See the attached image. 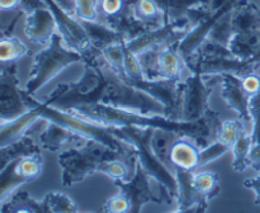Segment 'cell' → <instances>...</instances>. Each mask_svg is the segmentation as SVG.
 <instances>
[{"mask_svg": "<svg viewBox=\"0 0 260 213\" xmlns=\"http://www.w3.org/2000/svg\"><path fill=\"white\" fill-rule=\"evenodd\" d=\"M231 151L230 147L228 145L222 144L218 139H215V142H211L207 146L202 147L200 152V167L205 166V165L210 164V162L215 161L218 157L225 155L226 152Z\"/></svg>", "mask_w": 260, "mask_h": 213, "instance_id": "d590c367", "label": "cell"}, {"mask_svg": "<svg viewBox=\"0 0 260 213\" xmlns=\"http://www.w3.org/2000/svg\"><path fill=\"white\" fill-rule=\"evenodd\" d=\"M161 9L164 23L184 18L188 10L193 7L208 4L212 0H154Z\"/></svg>", "mask_w": 260, "mask_h": 213, "instance_id": "d4e9b609", "label": "cell"}, {"mask_svg": "<svg viewBox=\"0 0 260 213\" xmlns=\"http://www.w3.org/2000/svg\"><path fill=\"white\" fill-rule=\"evenodd\" d=\"M260 33L253 34H233L229 42V50L239 60H251L258 52Z\"/></svg>", "mask_w": 260, "mask_h": 213, "instance_id": "cb8c5ba5", "label": "cell"}, {"mask_svg": "<svg viewBox=\"0 0 260 213\" xmlns=\"http://www.w3.org/2000/svg\"><path fill=\"white\" fill-rule=\"evenodd\" d=\"M248 189H251L255 193V204H260V175L255 178H250V179H246L244 182Z\"/></svg>", "mask_w": 260, "mask_h": 213, "instance_id": "60d3db41", "label": "cell"}, {"mask_svg": "<svg viewBox=\"0 0 260 213\" xmlns=\"http://www.w3.org/2000/svg\"><path fill=\"white\" fill-rule=\"evenodd\" d=\"M202 147L193 138L179 136L170 145L168 164L173 169L180 167L188 171H196L200 167V152Z\"/></svg>", "mask_w": 260, "mask_h": 213, "instance_id": "2e32d148", "label": "cell"}, {"mask_svg": "<svg viewBox=\"0 0 260 213\" xmlns=\"http://www.w3.org/2000/svg\"><path fill=\"white\" fill-rule=\"evenodd\" d=\"M45 7H47V4L43 0H20L19 10L25 14H29V13L35 12L36 9Z\"/></svg>", "mask_w": 260, "mask_h": 213, "instance_id": "ab89813d", "label": "cell"}, {"mask_svg": "<svg viewBox=\"0 0 260 213\" xmlns=\"http://www.w3.org/2000/svg\"><path fill=\"white\" fill-rule=\"evenodd\" d=\"M55 17L57 30L63 38L66 46L78 51L81 55L91 48L90 38L84 28L83 23L74 15L69 14L65 9L56 3V0H43Z\"/></svg>", "mask_w": 260, "mask_h": 213, "instance_id": "7c38bea8", "label": "cell"}, {"mask_svg": "<svg viewBox=\"0 0 260 213\" xmlns=\"http://www.w3.org/2000/svg\"><path fill=\"white\" fill-rule=\"evenodd\" d=\"M83 76L75 83L62 84V93L50 105L66 111L79 105L104 104L144 114L169 117L161 101L126 83L104 60L101 51L91 47L83 53Z\"/></svg>", "mask_w": 260, "mask_h": 213, "instance_id": "6da1fadb", "label": "cell"}, {"mask_svg": "<svg viewBox=\"0 0 260 213\" xmlns=\"http://www.w3.org/2000/svg\"><path fill=\"white\" fill-rule=\"evenodd\" d=\"M136 160V154L117 151L93 139L81 146L70 147L58 156L63 187L83 182L94 172H101L113 180H128L135 172Z\"/></svg>", "mask_w": 260, "mask_h": 213, "instance_id": "3957f363", "label": "cell"}, {"mask_svg": "<svg viewBox=\"0 0 260 213\" xmlns=\"http://www.w3.org/2000/svg\"><path fill=\"white\" fill-rule=\"evenodd\" d=\"M251 60H253V61H255V62L260 63V46H259V48H258V52H256V55L254 56V57L251 58Z\"/></svg>", "mask_w": 260, "mask_h": 213, "instance_id": "ee69618b", "label": "cell"}, {"mask_svg": "<svg viewBox=\"0 0 260 213\" xmlns=\"http://www.w3.org/2000/svg\"><path fill=\"white\" fill-rule=\"evenodd\" d=\"M80 22L83 23L84 28H85L86 33L90 38L91 47L101 51V52L108 46L126 41L118 32H116L113 28L107 25L104 22H99V20L98 22H84V20H80Z\"/></svg>", "mask_w": 260, "mask_h": 213, "instance_id": "7402d4cb", "label": "cell"}, {"mask_svg": "<svg viewBox=\"0 0 260 213\" xmlns=\"http://www.w3.org/2000/svg\"><path fill=\"white\" fill-rule=\"evenodd\" d=\"M123 5L124 0H101V10L104 17L118 13L123 8Z\"/></svg>", "mask_w": 260, "mask_h": 213, "instance_id": "f35d334b", "label": "cell"}, {"mask_svg": "<svg viewBox=\"0 0 260 213\" xmlns=\"http://www.w3.org/2000/svg\"><path fill=\"white\" fill-rule=\"evenodd\" d=\"M38 104L32 95L19 88L17 63H3L0 74V119L12 121Z\"/></svg>", "mask_w": 260, "mask_h": 213, "instance_id": "ba28073f", "label": "cell"}, {"mask_svg": "<svg viewBox=\"0 0 260 213\" xmlns=\"http://www.w3.org/2000/svg\"><path fill=\"white\" fill-rule=\"evenodd\" d=\"M135 15L140 20L155 24H164V15L161 9L154 0H135L132 3Z\"/></svg>", "mask_w": 260, "mask_h": 213, "instance_id": "f546056e", "label": "cell"}, {"mask_svg": "<svg viewBox=\"0 0 260 213\" xmlns=\"http://www.w3.org/2000/svg\"><path fill=\"white\" fill-rule=\"evenodd\" d=\"M66 111L75 113L89 121L96 122L103 126H136L151 127L155 129L174 132L180 136H187L194 139L201 147L211 144L212 136H217L221 123L217 112L212 111L207 117L197 122H184L172 119L160 114H144L128 109L116 108L104 104H88L79 105Z\"/></svg>", "mask_w": 260, "mask_h": 213, "instance_id": "7a4b0ae2", "label": "cell"}, {"mask_svg": "<svg viewBox=\"0 0 260 213\" xmlns=\"http://www.w3.org/2000/svg\"><path fill=\"white\" fill-rule=\"evenodd\" d=\"M203 78L200 71H192L180 84L178 121L197 122L212 112L208 104L212 88Z\"/></svg>", "mask_w": 260, "mask_h": 213, "instance_id": "52a82bcc", "label": "cell"}, {"mask_svg": "<svg viewBox=\"0 0 260 213\" xmlns=\"http://www.w3.org/2000/svg\"><path fill=\"white\" fill-rule=\"evenodd\" d=\"M41 109H42V101H38L37 105L30 108L22 116L17 117L12 121L2 122V126H0V147L7 146V145L12 144L13 141L28 133V128L33 123H36L38 119H41Z\"/></svg>", "mask_w": 260, "mask_h": 213, "instance_id": "ffe728a7", "label": "cell"}, {"mask_svg": "<svg viewBox=\"0 0 260 213\" xmlns=\"http://www.w3.org/2000/svg\"><path fill=\"white\" fill-rule=\"evenodd\" d=\"M3 213H50L47 202L43 198L42 200H36L27 192H18L14 195L8 198L0 208Z\"/></svg>", "mask_w": 260, "mask_h": 213, "instance_id": "44dd1931", "label": "cell"}, {"mask_svg": "<svg viewBox=\"0 0 260 213\" xmlns=\"http://www.w3.org/2000/svg\"><path fill=\"white\" fill-rule=\"evenodd\" d=\"M56 3H57L62 9H65L69 14L75 17V8H76L75 0H56Z\"/></svg>", "mask_w": 260, "mask_h": 213, "instance_id": "b9f144b4", "label": "cell"}, {"mask_svg": "<svg viewBox=\"0 0 260 213\" xmlns=\"http://www.w3.org/2000/svg\"><path fill=\"white\" fill-rule=\"evenodd\" d=\"M178 43H172L165 47L154 48L137 56L142 75L147 80L173 79L183 81V73L188 70L187 62L177 48Z\"/></svg>", "mask_w": 260, "mask_h": 213, "instance_id": "8992f818", "label": "cell"}, {"mask_svg": "<svg viewBox=\"0 0 260 213\" xmlns=\"http://www.w3.org/2000/svg\"><path fill=\"white\" fill-rule=\"evenodd\" d=\"M193 172L175 167L174 174L178 180L177 212H206L208 208V200L198 193L193 185Z\"/></svg>", "mask_w": 260, "mask_h": 213, "instance_id": "9a60e30c", "label": "cell"}, {"mask_svg": "<svg viewBox=\"0 0 260 213\" xmlns=\"http://www.w3.org/2000/svg\"><path fill=\"white\" fill-rule=\"evenodd\" d=\"M193 185L208 202L217 197L221 192L218 175L211 171L193 172Z\"/></svg>", "mask_w": 260, "mask_h": 213, "instance_id": "f1b7e54d", "label": "cell"}, {"mask_svg": "<svg viewBox=\"0 0 260 213\" xmlns=\"http://www.w3.org/2000/svg\"><path fill=\"white\" fill-rule=\"evenodd\" d=\"M190 29L187 17L164 23L156 29L144 33L131 41H126V48L135 56H139L154 48L165 47L172 43H179Z\"/></svg>", "mask_w": 260, "mask_h": 213, "instance_id": "8fae6325", "label": "cell"}, {"mask_svg": "<svg viewBox=\"0 0 260 213\" xmlns=\"http://www.w3.org/2000/svg\"><path fill=\"white\" fill-rule=\"evenodd\" d=\"M40 149V145L36 144L35 139L25 133L20 138L13 141L12 144L0 147V167L5 166L8 162L18 159V157L41 152Z\"/></svg>", "mask_w": 260, "mask_h": 213, "instance_id": "603a6c76", "label": "cell"}, {"mask_svg": "<svg viewBox=\"0 0 260 213\" xmlns=\"http://www.w3.org/2000/svg\"><path fill=\"white\" fill-rule=\"evenodd\" d=\"M27 55H30V52L22 40L12 36H3L0 41V60L3 63L17 62Z\"/></svg>", "mask_w": 260, "mask_h": 213, "instance_id": "83f0119b", "label": "cell"}, {"mask_svg": "<svg viewBox=\"0 0 260 213\" xmlns=\"http://www.w3.org/2000/svg\"><path fill=\"white\" fill-rule=\"evenodd\" d=\"M50 213H74L78 212L79 208L73 202L70 197L57 192H50L45 195Z\"/></svg>", "mask_w": 260, "mask_h": 213, "instance_id": "d6a6232c", "label": "cell"}, {"mask_svg": "<svg viewBox=\"0 0 260 213\" xmlns=\"http://www.w3.org/2000/svg\"><path fill=\"white\" fill-rule=\"evenodd\" d=\"M42 162L41 152H36L18 157L3 166L0 169V203L7 202L18 187L37 179L42 171Z\"/></svg>", "mask_w": 260, "mask_h": 213, "instance_id": "30bf717a", "label": "cell"}, {"mask_svg": "<svg viewBox=\"0 0 260 213\" xmlns=\"http://www.w3.org/2000/svg\"><path fill=\"white\" fill-rule=\"evenodd\" d=\"M114 185L119 188V192L123 193L131 202V212L139 213L146 203H156V204H172L173 197L165 189L155 192L152 187L154 178L144 169L141 164L136 160L135 172L128 180L117 179L113 180Z\"/></svg>", "mask_w": 260, "mask_h": 213, "instance_id": "9c48e42d", "label": "cell"}, {"mask_svg": "<svg viewBox=\"0 0 260 213\" xmlns=\"http://www.w3.org/2000/svg\"><path fill=\"white\" fill-rule=\"evenodd\" d=\"M47 122V126L40 134V146L42 149L53 152H62L70 147L81 146L86 141H89L55 122Z\"/></svg>", "mask_w": 260, "mask_h": 213, "instance_id": "ac0fdd59", "label": "cell"}, {"mask_svg": "<svg viewBox=\"0 0 260 213\" xmlns=\"http://www.w3.org/2000/svg\"><path fill=\"white\" fill-rule=\"evenodd\" d=\"M20 0H0V9L3 12L19 9Z\"/></svg>", "mask_w": 260, "mask_h": 213, "instance_id": "7bdbcfd3", "label": "cell"}, {"mask_svg": "<svg viewBox=\"0 0 260 213\" xmlns=\"http://www.w3.org/2000/svg\"><path fill=\"white\" fill-rule=\"evenodd\" d=\"M104 210L114 213L131 212V202L123 193L119 192L118 194L107 200L106 204H104Z\"/></svg>", "mask_w": 260, "mask_h": 213, "instance_id": "8d00e7d4", "label": "cell"}, {"mask_svg": "<svg viewBox=\"0 0 260 213\" xmlns=\"http://www.w3.org/2000/svg\"><path fill=\"white\" fill-rule=\"evenodd\" d=\"M244 131H245V127H244L243 119H229V121H225L221 123L216 139H218L222 144L228 145L230 149H233L236 139L239 138L241 132Z\"/></svg>", "mask_w": 260, "mask_h": 213, "instance_id": "4dcf8cb0", "label": "cell"}, {"mask_svg": "<svg viewBox=\"0 0 260 213\" xmlns=\"http://www.w3.org/2000/svg\"><path fill=\"white\" fill-rule=\"evenodd\" d=\"M101 0H76L75 17L84 22H98Z\"/></svg>", "mask_w": 260, "mask_h": 213, "instance_id": "836d02e7", "label": "cell"}, {"mask_svg": "<svg viewBox=\"0 0 260 213\" xmlns=\"http://www.w3.org/2000/svg\"><path fill=\"white\" fill-rule=\"evenodd\" d=\"M104 23L118 32L126 41L134 40L144 33L160 27V24L142 22L139 18H136L132 9V4L127 2H124L123 8L118 13L104 17Z\"/></svg>", "mask_w": 260, "mask_h": 213, "instance_id": "5bb4252c", "label": "cell"}, {"mask_svg": "<svg viewBox=\"0 0 260 213\" xmlns=\"http://www.w3.org/2000/svg\"><path fill=\"white\" fill-rule=\"evenodd\" d=\"M57 24L55 17L47 7L36 9L35 12L27 14L25 18L24 33L32 42L37 45H48L51 38L56 33Z\"/></svg>", "mask_w": 260, "mask_h": 213, "instance_id": "e0dca14e", "label": "cell"}, {"mask_svg": "<svg viewBox=\"0 0 260 213\" xmlns=\"http://www.w3.org/2000/svg\"><path fill=\"white\" fill-rule=\"evenodd\" d=\"M216 78L222 83V98L244 122L251 121L250 94L245 90L243 80L233 74H220Z\"/></svg>", "mask_w": 260, "mask_h": 213, "instance_id": "4fadbf2b", "label": "cell"}, {"mask_svg": "<svg viewBox=\"0 0 260 213\" xmlns=\"http://www.w3.org/2000/svg\"><path fill=\"white\" fill-rule=\"evenodd\" d=\"M112 133L118 138L123 139L136 150L137 161L144 166V169L164 188L173 197H178V180L175 174H173L168 165L157 156L152 145V137L156 129L151 127H136V126H108Z\"/></svg>", "mask_w": 260, "mask_h": 213, "instance_id": "277c9868", "label": "cell"}, {"mask_svg": "<svg viewBox=\"0 0 260 213\" xmlns=\"http://www.w3.org/2000/svg\"><path fill=\"white\" fill-rule=\"evenodd\" d=\"M233 12V10H231ZM231 12L226 13L225 15L218 19L215 27L211 30L210 36L207 37L208 41L217 45L223 46V47L229 48V42H230L231 37H233V28H231Z\"/></svg>", "mask_w": 260, "mask_h": 213, "instance_id": "1f68e13d", "label": "cell"}, {"mask_svg": "<svg viewBox=\"0 0 260 213\" xmlns=\"http://www.w3.org/2000/svg\"><path fill=\"white\" fill-rule=\"evenodd\" d=\"M241 80H243L244 88L250 94V96H253L254 94L260 91V75H258L256 73L249 74V75L241 78Z\"/></svg>", "mask_w": 260, "mask_h": 213, "instance_id": "74e56055", "label": "cell"}, {"mask_svg": "<svg viewBox=\"0 0 260 213\" xmlns=\"http://www.w3.org/2000/svg\"><path fill=\"white\" fill-rule=\"evenodd\" d=\"M233 34L260 33V9L250 0H239L231 12Z\"/></svg>", "mask_w": 260, "mask_h": 213, "instance_id": "d6986e66", "label": "cell"}, {"mask_svg": "<svg viewBox=\"0 0 260 213\" xmlns=\"http://www.w3.org/2000/svg\"><path fill=\"white\" fill-rule=\"evenodd\" d=\"M253 146V139H251V133H248L246 129L241 132L239 138L236 139L235 145L231 149V152L234 155L233 167L235 171L243 172L248 167L251 166L250 161V151Z\"/></svg>", "mask_w": 260, "mask_h": 213, "instance_id": "4316f807", "label": "cell"}, {"mask_svg": "<svg viewBox=\"0 0 260 213\" xmlns=\"http://www.w3.org/2000/svg\"><path fill=\"white\" fill-rule=\"evenodd\" d=\"M63 38L60 33H55L47 47L35 55L30 76L25 85V93L33 94L50 83L70 65L83 62V55L73 48L63 46Z\"/></svg>", "mask_w": 260, "mask_h": 213, "instance_id": "5b68a950", "label": "cell"}, {"mask_svg": "<svg viewBox=\"0 0 260 213\" xmlns=\"http://www.w3.org/2000/svg\"><path fill=\"white\" fill-rule=\"evenodd\" d=\"M124 42L114 43V45L108 46L102 51V56L104 60L108 62L109 66L114 68L116 71H122L124 66Z\"/></svg>", "mask_w": 260, "mask_h": 213, "instance_id": "e575fe53", "label": "cell"}, {"mask_svg": "<svg viewBox=\"0 0 260 213\" xmlns=\"http://www.w3.org/2000/svg\"><path fill=\"white\" fill-rule=\"evenodd\" d=\"M250 113L254 123L251 132L253 146L250 151V161L251 167L260 172V91L250 98Z\"/></svg>", "mask_w": 260, "mask_h": 213, "instance_id": "484cf974", "label": "cell"}]
</instances>
